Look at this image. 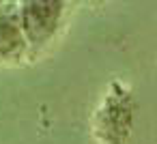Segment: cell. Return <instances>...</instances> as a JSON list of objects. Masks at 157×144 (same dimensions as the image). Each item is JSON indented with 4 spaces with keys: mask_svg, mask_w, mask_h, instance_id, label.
<instances>
[{
    "mask_svg": "<svg viewBox=\"0 0 157 144\" xmlns=\"http://www.w3.org/2000/svg\"><path fill=\"white\" fill-rule=\"evenodd\" d=\"M69 0H17V15L28 43V60H37L60 35Z\"/></svg>",
    "mask_w": 157,
    "mask_h": 144,
    "instance_id": "1",
    "label": "cell"
},
{
    "mask_svg": "<svg viewBox=\"0 0 157 144\" xmlns=\"http://www.w3.org/2000/svg\"><path fill=\"white\" fill-rule=\"evenodd\" d=\"M131 103L133 99L129 95H123V88H118L116 97H110L103 103V112L99 114L95 123L103 144H127L131 127H133Z\"/></svg>",
    "mask_w": 157,
    "mask_h": 144,
    "instance_id": "2",
    "label": "cell"
},
{
    "mask_svg": "<svg viewBox=\"0 0 157 144\" xmlns=\"http://www.w3.org/2000/svg\"><path fill=\"white\" fill-rule=\"evenodd\" d=\"M28 60V43L17 15V0L0 2V65Z\"/></svg>",
    "mask_w": 157,
    "mask_h": 144,
    "instance_id": "3",
    "label": "cell"
},
{
    "mask_svg": "<svg viewBox=\"0 0 157 144\" xmlns=\"http://www.w3.org/2000/svg\"><path fill=\"white\" fill-rule=\"evenodd\" d=\"M0 2H5V0H0Z\"/></svg>",
    "mask_w": 157,
    "mask_h": 144,
    "instance_id": "4",
    "label": "cell"
}]
</instances>
